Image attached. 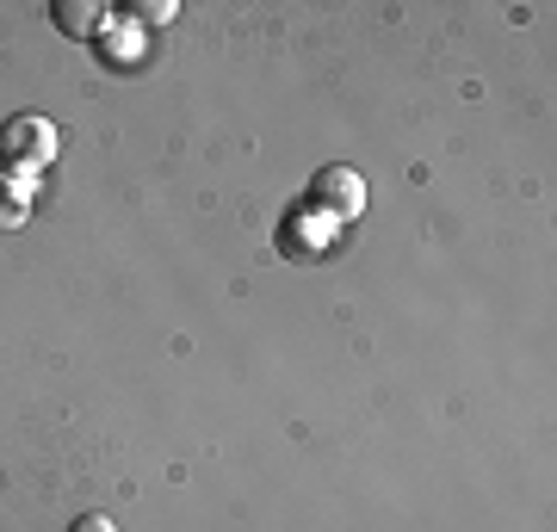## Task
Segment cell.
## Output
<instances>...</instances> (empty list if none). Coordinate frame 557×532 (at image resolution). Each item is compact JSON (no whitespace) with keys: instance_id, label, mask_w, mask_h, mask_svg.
<instances>
[{"instance_id":"cell-1","label":"cell","mask_w":557,"mask_h":532,"mask_svg":"<svg viewBox=\"0 0 557 532\" xmlns=\"http://www.w3.org/2000/svg\"><path fill=\"white\" fill-rule=\"evenodd\" d=\"M62 156V131L38 112H25V119H7L0 131V174H38Z\"/></svg>"},{"instance_id":"cell-2","label":"cell","mask_w":557,"mask_h":532,"mask_svg":"<svg viewBox=\"0 0 557 532\" xmlns=\"http://www.w3.org/2000/svg\"><path fill=\"white\" fill-rule=\"evenodd\" d=\"M310 205H317L322 218H335L341 230L354 218H366V174L347 168V161H329L317 180H310Z\"/></svg>"},{"instance_id":"cell-3","label":"cell","mask_w":557,"mask_h":532,"mask_svg":"<svg viewBox=\"0 0 557 532\" xmlns=\"http://www.w3.org/2000/svg\"><path fill=\"white\" fill-rule=\"evenodd\" d=\"M278 236H285L278 248H285L292 260H298V255H304V260H317V255H329V248H335L341 223H335V218H322L317 205H304V211H292V218L278 223Z\"/></svg>"},{"instance_id":"cell-4","label":"cell","mask_w":557,"mask_h":532,"mask_svg":"<svg viewBox=\"0 0 557 532\" xmlns=\"http://www.w3.org/2000/svg\"><path fill=\"white\" fill-rule=\"evenodd\" d=\"M50 20H57L62 38L94 44L106 25H112V7H100V0H57V7H50Z\"/></svg>"},{"instance_id":"cell-5","label":"cell","mask_w":557,"mask_h":532,"mask_svg":"<svg viewBox=\"0 0 557 532\" xmlns=\"http://www.w3.org/2000/svg\"><path fill=\"white\" fill-rule=\"evenodd\" d=\"M174 20H180L174 0H137V7H131V25H137V32H149V25H174Z\"/></svg>"},{"instance_id":"cell-6","label":"cell","mask_w":557,"mask_h":532,"mask_svg":"<svg viewBox=\"0 0 557 532\" xmlns=\"http://www.w3.org/2000/svg\"><path fill=\"white\" fill-rule=\"evenodd\" d=\"M25 218H32V205H25L20 193H7V186H0V236H13V230H25Z\"/></svg>"},{"instance_id":"cell-7","label":"cell","mask_w":557,"mask_h":532,"mask_svg":"<svg viewBox=\"0 0 557 532\" xmlns=\"http://www.w3.org/2000/svg\"><path fill=\"white\" fill-rule=\"evenodd\" d=\"M69 532H119V527H112V514H81Z\"/></svg>"}]
</instances>
